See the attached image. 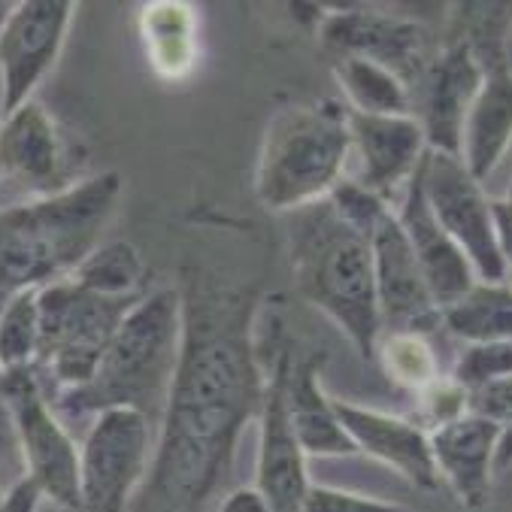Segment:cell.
Returning a JSON list of instances; mask_svg holds the SVG:
<instances>
[{"instance_id":"obj_14","label":"cell","mask_w":512,"mask_h":512,"mask_svg":"<svg viewBox=\"0 0 512 512\" xmlns=\"http://www.w3.org/2000/svg\"><path fill=\"white\" fill-rule=\"evenodd\" d=\"M349 137V161L358 164L352 182L379 194L385 203L394 194L403 197L428 155V140L416 116H364L349 110Z\"/></svg>"},{"instance_id":"obj_19","label":"cell","mask_w":512,"mask_h":512,"mask_svg":"<svg viewBox=\"0 0 512 512\" xmlns=\"http://www.w3.org/2000/svg\"><path fill=\"white\" fill-rule=\"evenodd\" d=\"M428 440L437 473L449 482L458 503L464 509H482L491 494L500 425L467 413L428 431Z\"/></svg>"},{"instance_id":"obj_41","label":"cell","mask_w":512,"mask_h":512,"mask_svg":"<svg viewBox=\"0 0 512 512\" xmlns=\"http://www.w3.org/2000/svg\"><path fill=\"white\" fill-rule=\"evenodd\" d=\"M0 303H4V300H0Z\"/></svg>"},{"instance_id":"obj_4","label":"cell","mask_w":512,"mask_h":512,"mask_svg":"<svg viewBox=\"0 0 512 512\" xmlns=\"http://www.w3.org/2000/svg\"><path fill=\"white\" fill-rule=\"evenodd\" d=\"M291 264L300 294L355 343L364 361H373L382 316L370 237L352 228L325 197L294 213Z\"/></svg>"},{"instance_id":"obj_33","label":"cell","mask_w":512,"mask_h":512,"mask_svg":"<svg viewBox=\"0 0 512 512\" xmlns=\"http://www.w3.org/2000/svg\"><path fill=\"white\" fill-rule=\"evenodd\" d=\"M425 400V419L431 422V431L467 416V388H461L455 379H437L431 388L422 391Z\"/></svg>"},{"instance_id":"obj_18","label":"cell","mask_w":512,"mask_h":512,"mask_svg":"<svg viewBox=\"0 0 512 512\" xmlns=\"http://www.w3.org/2000/svg\"><path fill=\"white\" fill-rule=\"evenodd\" d=\"M394 213H397L400 228H403L409 246H413L416 261L428 279L434 303L440 306V313H446L449 306H455L479 279H476V270L470 267L467 255L455 246V240L431 216L428 200L422 194L419 173L406 185V191L400 197V207Z\"/></svg>"},{"instance_id":"obj_39","label":"cell","mask_w":512,"mask_h":512,"mask_svg":"<svg viewBox=\"0 0 512 512\" xmlns=\"http://www.w3.org/2000/svg\"><path fill=\"white\" fill-rule=\"evenodd\" d=\"M503 203H506V207H509V213H512V182H509V191H506Z\"/></svg>"},{"instance_id":"obj_32","label":"cell","mask_w":512,"mask_h":512,"mask_svg":"<svg viewBox=\"0 0 512 512\" xmlns=\"http://www.w3.org/2000/svg\"><path fill=\"white\" fill-rule=\"evenodd\" d=\"M467 413L488 419L500 428L509 425L512 422V376L494 379L467 391Z\"/></svg>"},{"instance_id":"obj_27","label":"cell","mask_w":512,"mask_h":512,"mask_svg":"<svg viewBox=\"0 0 512 512\" xmlns=\"http://www.w3.org/2000/svg\"><path fill=\"white\" fill-rule=\"evenodd\" d=\"M376 358H379L385 376L406 391L422 394L425 388H431L440 379L431 343L413 331L382 334V340L376 346Z\"/></svg>"},{"instance_id":"obj_12","label":"cell","mask_w":512,"mask_h":512,"mask_svg":"<svg viewBox=\"0 0 512 512\" xmlns=\"http://www.w3.org/2000/svg\"><path fill=\"white\" fill-rule=\"evenodd\" d=\"M373 249V273H376V297L382 334L413 331L422 334L443 322L440 306L431 297L428 279L416 261L394 207H385L367 231Z\"/></svg>"},{"instance_id":"obj_38","label":"cell","mask_w":512,"mask_h":512,"mask_svg":"<svg viewBox=\"0 0 512 512\" xmlns=\"http://www.w3.org/2000/svg\"><path fill=\"white\" fill-rule=\"evenodd\" d=\"M13 10H16V4H10V0H0V31H4V25L10 22Z\"/></svg>"},{"instance_id":"obj_9","label":"cell","mask_w":512,"mask_h":512,"mask_svg":"<svg viewBox=\"0 0 512 512\" xmlns=\"http://www.w3.org/2000/svg\"><path fill=\"white\" fill-rule=\"evenodd\" d=\"M422 194L437 225L467 255L479 282H506V267L497 252L494 213L482 182L458 155L431 152L419 167Z\"/></svg>"},{"instance_id":"obj_20","label":"cell","mask_w":512,"mask_h":512,"mask_svg":"<svg viewBox=\"0 0 512 512\" xmlns=\"http://www.w3.org/2000/svg\"><path fill=\"white\" fill-rule=\"evenodd\" d=\"M319 364L322 355H306L300 361H294L291 355L288 376H285V406H288L291 431L306 458L355 455L358 449L337 416L334 397H328L319 382Z\"/></svg>"},{"instance_id":"obj_24","label":"cell","mask_w":512,"mask_h":512,"mask_svg":"<svg viewBox=\"0 0 512 512\" xmlns=\"http://www.w3.org/2000/svg\"><path fill=\"white\" fill-rule=\"evenodd\" d=\"M452 43L470 49L482 73L509 67L512 4H458L452 7Z\"/></svg>"},{"instance_id":"obj_37","label":"cell","mask_w":512,"mask_h":512,"mask_svg":"<svg viewBox=\"0 0 512 512\" xmlns=\"http://www.w3.org/2000/svg\"><path fill=\"white\" fill-rule=\"evenodd\" d=\"M512 467V422L500 428V440H497V455H494V473Z\"/></svg>"},{"instance_id":"obj_30","label":"cell","mask_w":512,"mask_h":512,"mask_svg":"<svg viewBox=\"0 0 512 512\" xmlns=\"http://www.w3.org/2000/svg\"><path fill=\"white\" fill-rule=\"evenodd\" d=\"M22 482H28V464L22 452L19 422L4 385H0V494H10Z\"/></svg>"},{"instance_id":"obj_8","label":"cell","mask_w":512,"mask_h":512,"mask_svg":"<svg viewBox=\"0 0 512 512\" xmlns=\"http://www.w3.org/2000/svg\"><path fill=\"white\" fill-rule=\"evenodd\" d=\"M0 385L16 409L28 482L58 509L79 512V446L55 413L40 373L34 367L10 370L0 373Z\"/></svg>"},{"instance_id":"obj_22","label":"cell","mask_w":512,"mask_h":512,"mask_svg":"<svg viewBox=\"0 0 512 512\" xmlns=\"http://www.w3.org/2000/svg\"><path fill=\"white\" fill-rule=\"evenodd\" d=\"M443 325L467 343H512V282H476L443 313Z\"/></svg>"},{"instance_id":"obj_26","label":"cell","mask_w":512,"mask_h":512,"mask_svg":"<svg viewBox=\"0 0 512 512\" xmlns=\"http://www.w3.org/2000/svg\"><path fill=\"white\" fill-rule=\"evenodd\" d=\"M40 288H25L0 303V373L37 364Z\"/></svg>"},{"instance_id":"obj_2","label":"cell","mask_w":512,"mask_h":512,"mask_svg":"<svg viewBox=\"0 0 512 512\" xmlns=\"http://www.w3.org/2000/svg\"><path fill=\"white\" fill-rule=\"evenodd\" d=\"M122 197V176L104 170L0 210V300L76 273L100 246Z\"/></svg>"},{"instance_id":"obj_15","label":"cell","mask_w":512,"mask_h":512,"mask_svg":"<svg viewBox=\"0 0 512 512\" xmlns=\"http://www.w3.org/2000/svg\"><path fill=\"white\" fill-rule=\"evenodd\" d=\"M482 79L485 73L467 46L449 40L434 55L422 79L425 94H422V119H419L431 152L461 158L464 125L482 88Z\"/></svg>"},{"instance_id":"obj_28","label":"cell","mask_w":512,"mask_h":512,"mask_svg":"<svg viewBox=\"0 0 512 512\" xmlns=\"http://www.w3.org/2000/svg\"><path fill=\"white\" fill-rule=\"evenodd\" d=\"M149 49L155 52L158 73L176 70L185 73L191 64V49H194V16L191 7L182 4H155L149 7Z\"/></svg>"},{"instance_id":"obj_31","label":"cell","mask_w":512,"mask_h":512,"mask_svg":"<svg viewBox=\"0 0 512 512\" xmlns=\"http://www.w3.org/2000/svg\"><path fill=\"white\" fill-rule=\"evenodd\" d=\"M303 512H413V509L403 503H394V500H379V497H367V494L313 482L310 491H306Z\"/></svg>"},{"instance_id":"obj_16","label":"cell","mask_w":512,"mask_h":512,"mask_svg":"<svg viewBox=\"0 0 512 512\" xmlns=\"http://www.w3.org/2000/svg\"><path fill=\"white\" fill-rule=\"evenodd\" d=\"M0 176L34 188L37 197L73 185L64 137L40 100H28L13 116L0 119Z\"/></svg>"},{"instance_id":"obj_6","label":"cell","mask_w":512,"mask_h":512,"mask_svg":"<svg viewBox=\"0 0 512 512\" xmlns=\"http://www.w3.org/2000/svg\"><path fill=\"white\" fill-rule=\"evenodd\" d=\"M140 297H104L73 276L40 288V352L34 370L55 400L82 388L107 355L119 325Z\"/></svg>"},{"instance_id":"obj_35","label":"cell","mask_w":512,"mask_h":512,"mask_svg":"<svg viewBox=\"0 0 512 512\" xmlns=\"http://www.w3.org/2000/svg\"><path fill=\"white\" fill-rule=\"evenodd\" d=\"M40 491L31 482H22L19 488H13L10 494H4L0 500V512H40Z\"/></svg>"},{"instance_id":"obj_7","label":"cell","mask_w":512,"mask_h":512,"mask_svg":"<svg viewBox=\"0 0 512 512\" xmlns=\"http://www.w3.org/2000/svg\"><path fill=\"white\" fill-rule=\"evenodd\" d=\"M152 455L155 425L143 413H97L79 446V512H131Z\"/></svg>"},{"instance_id":"obj_34","label":"cell","mask_w":512,"mask_h":512,"mask_svg":"<svg viewBox=\"0 0 512 512\" xmlns=\"http://www.w3.org/2000/svg\"><path fill=\"white\" fill-rule=\"evenodd\" d=\"M494 213V237H497V252L506 270H512V213L503 200H491Z\"/></svg>"},{"instance_id":"obj_1","label":"cell","mask_w":512,"mask_h":512,"mask_svg":"<svg viewBox=\"0 0 512 512\" xmlns=\"http://www.w3.org/2000/svg\"><path fill=\"white\" fill-rule=\"evenodd\" d=\"M179 294L182 352L131 512H203L231 467L240 431L264 406L255 291L191 267Z\"/></svg>"},{"instance_id":"obj_3","label":"cell","mask_w":512,"mask_h":512,"mask_svg":"<svg viewBox=\"0 0 512 512\" xmlns=\"http://www.w3.org/2000/svg\"><path fill=\"white\" fill-rule=\"evenodd\" d=\"M182 352V294L176 285L152 288L119 325L94 376L52 400L55 413L85 419L107 409H137L158 425Z\"/></svg>"},{"instance_id":"obj_17","label":"cell","mask_w":512,"mask_h":512,"mask_svg":"<svg viewBox=\"0 0 512 512\" xmlns=\"http://www.w3.org/2000/svg\"><path fill=\"white\" fill-rule=\"evenodd\" d=\"M334 409L358 452L388 464L409 485H416L422 491L440 488V473L434 464L431 440L419 425L388 416V413H376V409H367L358 403L337 400V397H334Z\"/></svg>"},{"instance_id":"obj_5","label":"cell","mask_w":512,"mask_h":512,"mask_svg":"<svg viewBox=\"0 0 512 512\" xmlns=\"http://www.w3.org/2000/svg\"><path fill=\"white\" fill-rule=\"evenodd\" d=\"M352 155L349 110L340 100H313L273 116L255 167V197L270 213H297L325 200Z\"/></svg>"},{"instance_id":"obj_13","label":"cell","mask_w":512,"mask_h":512,"mask_svg":"<svg viewBox=\"0 0 512 512\" xmlns=\"http://www.w3.org/2000/svg\"><path fill=\"white\" fill-rule=\"evenodd\" d=\"M291 346H279L273 355L270 379L264 388L261 406V446L255 467V491L270 512H303L310 476H306V455L291 431L288 406H285V376L291 364Z\"/></svg>"},{"instance_id":"obj_36","label":"cell","mask_w":512,"mask_h":512,"mask_svg":"<svg viewBox=\"0 0 512 512\" xmlns=\"http://www.w3.org/2000/svg\"><path fill=\"white\" fill-rule=\"evenodd\" d=\"M219 512H270V509H267V503L258 497L255 488H240V491H231V494L222 500Z\"/></svg>"},{"instance_id":"obj_21","label":"cell","mask_w":512,"mask_h":512,"mask_svg":"<svg viewBox=\"0 0 512 512\" xmlns=\"http://www.w3.org/2000/svg\"><path fill=\"white\" fill-rule=\"evenodd\" d=\"M512 143V70H488L464 125L461 161L485 182Z\"/></svg>"},{"instance_id":"obj_11","label":"cell","mask_w":512,"mask_h":512,"mask_svg":"<svg viewBox=\"0 0 512 512\" xmlns=\"http://www.w3.org/2000/svg\"><path fill=\"white\" fill-rule=\"evenodd\" d=\"M76 4L25 0L0 31V119L13 116L49 76L64 52Z\"/></svg>"},{"instance_id":"obj_25","label":"cell","mask_w":512,"mask_h":512,"mask_svg":"<svg viewBox=\"0 0 512 512\" xmlns=\"http://www.w3.org/2000/svg\"><path fill=\"white\" fill-rule=\"evenodd\" d=\"M79 285L104 297H143L146 294V267L143 255L128 240L100 243L73 273Z\"/></svg>"},{"instance_id":"obj_29","label":"cell","mask_w":512,"mask_h":512,"mask_svg":"<svg viewBox=\"0 0 512 512\" xmlns=\"http://www.w3.org/2000/svg\"><path fill=\"white\" fill-rule=\"evenodd\" d=\"M512 376V343H470L458 364H455V382L467 391Z\"/></svg>"},{"instance_id":"obj_40","label":"cell","mask_w":512,"mask_h":512,"mask_svg":"<svg viewBox=\"0 0 512 512\" xmlns=\"http://www.w3.org/2000/svg\"><path fill=\"white\" fill-rule=\"evenodd\" d=\"M0 500H4V494H0Z\"/></svg>"},{"instance_id":"obj_23","label":"cell","mask_w":512,"mask_h":512,"mask_svg":"<svg viewBox=\"0 0 512 512\" xmlns=\"http://www.w3.org/2000/svg\"><path fill=\"white\" fill-rule=\"evenodd\" d=\"M334 76L349 97L352 113L413 116V91L391 70L364 58H334Z\"/></svg>"},{"instance_id":"obj_10","label":"cell","mask_w":512,"mask_h":512,"mask_svg":"<svg viewBox=\"0 0 512 512\" xmlns=\"http://www.w3.org/2000/svg\"><path fill=\"white\" fill-rule=\"evenodd\" d=\"M319 40L334 58H364L391 70L409 91L422 85L434 61L431 31L406 16L370 7H340L319 19Z\"/></svg>"}]
</instances>
